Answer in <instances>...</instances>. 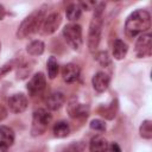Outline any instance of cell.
<instances>
[{"label": "cell", "instance_id": "7c38bea8", "mask_svg": "<svg viewBox=\"0 0 152 152\" xmlns=\"http://www.w3.org/2000/svg\"><path fill=\"white\" fill-rule=\"evenodd\" d=\"M62 76L66 83H72L80 76V68L74 63H69V64L64 65V68L62 70Z\"/></svg>", "mask_w": 152, "mask_h": 152}, {"label": "cell", "instance_id": "ac0fdd59", "mask_svg": "<svg viewBox=\"0 0 152 152\" xmlns=\"http://www.w3.org/2000/svg\"><path fill=\"white\" fill-rule=\"evenodd\" d=\"M69 132H70V127L65 121H58L53 126V134L57 138H64L69 134Z\"/></svg>", "mask_w": 152, "mask_h": 152}, {"label": "cell", "instance_id": "5bb4252c", "mask_svg": "<svg viewBox=\"0 0 152 152\" xmlns=\"http://www.w3.org/2000/svg\"><path fill=\"white\" fill-rule=\"evenodd\" d=\"M64 103V95L62 93H52L46 99V106L51 110H57Z\"/></svg>", "mask_w": 152, "mask_h": 152}, {"label": "cell", "instance_id": "7a4b0ae2", "mask_svg": "<svg viewBox=\"0 0 152 152\" xmlns=\"http://www.w3.org/2000/svg\"><path fill=\"white\" fill-rule=\"evenodd\" d=\"M104 6L106 5L103 2L96 4L95 10H94V15L90 21L89 34H88V46L91 52L95 51L99 46V42H100V37H101V28H102V23H103L102 14H103Z\"/></svg>", "mask_w": 152, "mask_h": 152}, {"label": "cell", "instance_id": "52a82bcc", "mask_svg": "<svg viewBox=\"0 0 152 152\" xmlns=\"http://www.w3.org/2000/svg\"><path fill=\"white\" fill-rule=\"evenodd\" d=\"M45 86H46V80H45L44 74L38 72V74L33 75L32 78L28 81V83H27V90H28V93L32 96H34V95L40 94L45 89Z\"/></svg>", "mask_w": 152, "mask_h": 152}, {"label": "cell", "instance_id": "30bf717a", "mask_svg": "<svg viewBox=\"0 0 152 152\" xmlns=\"http://www.w3.org/2000/svg\"><path fill=\"white\" fill-rule=\"evenodd\" d=\"M109 76L106 74V72H102V71H99L96 72L94 76H93V80H91V83H93V87L96 91L99 93H103L104 90H107L108 86H109Z\"/></svg>", "mask_w": 152, "mask_h": 152}, {"label": "cell", "instance_id": "9a60e30c", "mask_svg": "<svg viewBox=\"0 0 152 152\" xmlns=\"http://www.w3.org/2000/svg\"><path fill=\"white\" fill-rule=\"evenodd\" d=\"M89 148H90V152H107L108 144L103 137L96 135V137L91 138Z\"/></svg>", "mask_w": 152, "mask_h": 152}, {"label": "cell", "instance_id": "f1b7e54d", "mask_svg": "<svg viewBox=\"0 0 152 152\" xmlns=\"http://www.w3.org/2000/svg\"><path fill=\"white\" fill-rule=\"evenodd\" d=\"M5 14H6V11H5V7L0 4V20H2L4 19V17H5Z\"/></svg>", "mask_w": 152, "mask_h": 152}, {"label": "cell", "instance_id": "9c48e42d", "mask_svg": "<svg viewBox=\"0 0 152 152\" xmlns=\"http://www.w3.org/2000/svg\"><path fill=\"white\" fill-rule=\"evenodd\" d=\"M8 106L13 113H21L27 108V99L24 94H13L8 99Z\"/></svg>", "mask_w": 152, "mask_h": 152}, {"label": "cell", "instance_id": "cb8c5ba5", "mask_svg": "<svg viewBox=\"0 0 152 152\" xmlns=\"http://www.w3.org/2000/svg\"><path fill=\"white\" fill-rule=\"evenodd\" d=\"M96 58H97L99 63H100L101 65H103V66L108 65L109 62H110V58H109V56H108V53H107L106 51H101V52H99Z\"/></svg>", "mask_w": 152, "mask_h": 152}, {"label": "cell", "instance_id": "484cf974", "mask_svg": "<svg viewBox=\"0 0 152 152\" xmlns=\"http://www.w3.org/2000/svg\"><path fill=\"white\" fill-rule=\"evenodd\" d=\"M12 68H13V63H12V62H11V63L5 64L4 66H1V68H0V78H1L5 74H7L8 71H11V70H12Z\"/></svg>", "mask_w": 152, "mask_h": 152}, {"label": "cell", "instance_id": "3957f363", "mask_svg": "<svg viewBox=\"0 0 152 152\" xmlns=\"http://www.w3.org/2000/svg\"><path fill=\"white\" fill-rule=\"evenodd\" d=\"M45 19V15H44V11H37V12H33L32 14H30L28 17H26L18 31H17V36L18 38H26L27 36L37 32L39 30V27H42L43 25V21Z\"/></svg>", "mask_w": 152, "mask_h": 152}, {"label": "cell", "instance_id": "8992f818", "mask_svg": "<svg viewBox=\"0 0 152 152\" xmlns=\"http://www.w3.org/2000/svg\"><path fill=\"white\" fill-rule=\"evenodd\" d=\"M152 52V36L150 33H142L138 37L135 43V53L138 57H148Z\"/></svg>", "mask_w": 152, "mask_h": 152}, {"label": "cell", "instance_id": "83f0119b", "mask_svg": "<svg viewBox=\"0 0 152 152\" xmlns=\"http://www.w3.org/2000/svg\"><path fill=\"white\" fill-rule=\"evenodd\" d=\"M6 116H7V110L2 106H0V121H2Z\"/></svg>", "mask_w": 152, "mask_h": 152}, {"label": "cell", "instance_id": "d4e9b609", "mask_svg": "<svg viewBox=\"0 0 152 152\" xmlns=\"http://www.w3.org/2000/svg\"><path fill=\"white\" fill-rule=\"evenodd\" d=\"M78 5L82 10H93L96 6V2L95 1H82Z\"/></svg>", "mask_w": 152, "mask_h": 152}, {"label": "cell", "instance_id": "d6986e66", "mask_svg": "<svg viewBox=\"0 0 152 152\" xmlns=\"http://www.w3.org/2000/svg\"><path fill=\"white\" fill-rule=\"evenodd\" d=\"M66 18L71 21L74 20H77L80 17H81V13H82V8L80 7L78 4H70L68 7H66Z\"/></svg>", "mask_w": 152, "mask_h": 152}, {"label": "cell", "instance_id": "603a6c76", "mask_svg": "<svg viewBox=\"0 0 152 152\" xmlns=\"http://www.w3.org/2000/svg\"><path fill=\"white\" fill-rule=\"evenodd\" d=\"M90 128L91 129H95V131L103 132V131H106V124H104V121H102L100 119H95V120H91Z\"/></svg>", "mask_w": 152, "mask_h": 152}, {"label": "cell", "instance_id": "2e32d148", "mask_svg": "<svg viewBox=\"0 0 152 152\" xmlns=\"http://www.w3.org/2000/svg\"><path fill=\"white\" fill-rule=\"evenodd\" d=\"M127 51H128V48H127V44L124 40H121V39H115L114 40V43H113V56H114V58H116V59L125 58Z\"/></svg>", "mask_w": 152, "mask_h": 152}, {"label": "cell", "instance_id": "5b68a950", "mask_svg": "<svg viewBox=\"0 0 152 152\" xmlns=\"http://www.w3.org/2000/svg\"><path fill=\"white\" fill-rule=\"evenodd\" d=\"M51 114L43 108L37 109L33 113V121H32V133L33 135L37 134H43L46 129V127L49 126L50 121H51Z\"/></svg>", "mask_w": 152, "mask_h": 152}, {"label": "cell", "instance_id": "277c9868", "mask_svg": "<svg viewBox=\"0 0 152 152\" xmlns=\"http://www.w3.org/2000/svg\"><path fill=\"white\" fill-rule=\"evenodd\" d=\"M63 37L74 50H78L82 45V27L77 24H69L63 28Z\"/></svg>", "mask_w": 152, "mask_h": 152}, {"label": "cell", "instance_id": "e0dca14e", "mask_svg": "<svg viewBox=\"0 0 152 152\" xmlns=\"http://www.w3.org/2000/svg\"><path fill=\"white\" fill-rule=\"evenodd\" d=\"M44 48H45V45H44V43L42 40H32L27 45L26 50L32 56H39V55H42L44 52Z\"/></svg>", "mask_w": 152, "mask_h": 152}, {"label": "cell", "instance_id": "ba28073f", "mask_svg": "<svg viewBox=\"0 0 152 152\" xmlns=\"http://www.w3.org/2000/svg\"><path fill=\"white\" fill-rule=\"evenodd\" d=\"M61 21H62V17H61L59 13L53 12V13L49 14L48 17H45V19L43 21V25H42L43 33L44 34L53 33L58 28V26L61 25Z\"/></svg>", "mask_w": 152, "mask_h": 152}, {"label": "cell", "instance_id": "8fae6325", "mask_svg": "<svg viewBox=\"0 0 152 152\" xmlns=\"http://www.w3.org/2000/svg\"><path fill=\"white\" fill-rule=\"evenodd\" d=\"M14 142V132L7 126H0V150L10 147Z\"/></svg>", "mask_w": 152, "mask_h": 152}, {"label": "cell", "instance_id": "4fadbf2b", "mask_svg": "<svg viewBox=\"0 0 152 152\" xmlns=\"http://www.w3.org/2000/svg\"><path fill=\"white\" fill-rule=\"evenodd\" d=\"M68 112L71 118H81V116H87L88 114V107L82 103L77 102H71L68 106Z\"/></svg>", "mask_w": 152, "mask_h": 152}, {"label": "cell", "instance_id": "ffe728a7", "mask_svg": "<svg viewBox=\"0 0 152 152\" xmlns=\"http://www.w3.org/2000/svg\"><path fill=\"white\" fill-rule=\"evenodd\" d=\"M139 133L144 139H151L152 138V122L150 120L142 121L139 128Z\"/></svg>", "mask_w": 152, "mask_h": 152}, {"label": "cell", "instance_id": "4316f807", "mask_svg": "<svg viewBox=\"0 0 152 152\" xmlns=\"http://www.w3.org/2000/svg\"><path fill=\"white\" fill-rule=\"evenodd\" d=\"M109 152H121V148L116 142H112L109 146Z\"/></svg>", "mask_w": 152, "mask_h": 152}, {"label": "cell", "instance_id": "6da1fadb", "mask_svg": "<svg viewBox=\"0 0 152 152\" xmlns=\"http://www.w3.org/2000/svg\"><path fill=\"white\" fill-rule=\"evenodd\" d=\"M151 27V15L145 10H137L131 13L125 23V32L128 37L145 33Z\"/></svg>", "mask_w": 152, "mask_h": 152}, {"label": "cell", "instance_id": "44dd1931", "mask_svg": "<svg viewBox=\"0 0 152 152\" xmlns=\"http://www.w3.org/2000/svg\"><path fill=\"white\" fill-rule=\"evenodd\" d=\"M46 65H48V75H49V77H50L51 80L55 78V77L57 76V74H58V63H57L56 58H55L53 56H51V57L48 59Z\"/></svg>", "mask_w": 152, "mask_h": 152}, {"label": "cell", "instance_id": "7402d4cb", "mask_svg": "<svg viewBox=\"0 0 152 152\" xmlns=\"http://www.w3.org/2000/svg\"><path fill=\"white\" fill-rule=\"evenodd\" d=\"M116 101L114 102H112V104L108 107V108H104V109H100V113H101V115H103V116H106V118H108V119H112V118H114L115 116V113H116Z\"/></svg>", "mask_w": 152, "mask_h": 152}]
</instances>
